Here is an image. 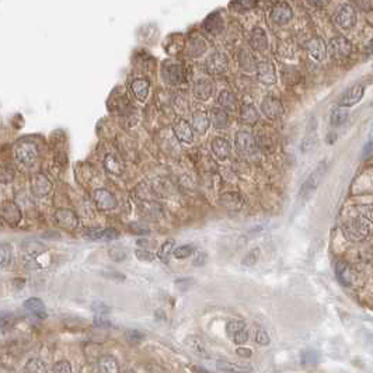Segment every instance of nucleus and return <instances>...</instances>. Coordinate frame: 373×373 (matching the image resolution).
Segmentation results:
<instances>
[{
	"label": "nucleus",
	"mask_w": 373,
	"mask_h": 373,
	"mask_svg": "<svg viewBox=\"0 0 373 373\" xmlns=\"http://www.w3.org/2000/svg\"><path fill=\"white\" fill-rule=\"evenodd\" d=\"M342 233L348 242L351 243H361L369 236V225L365 217H354L351 221L344 223Z\"/></svg>",
	"instance_id": "obj_1"
},
{
	"label": "nucleus",
	"mask_w": 373,
	"mask_h": 373,
	"mask_svg": "<svg viewBox=\"0 0 373 373\" xmlns=\"http://www.w3.org/2000/svg\"><path fill=\"white\" fill-rule=\"evenodd\" d=\"M14 153L18 162L31 167L35 163L38 162V157H39V151H38L37 145L34 142L30 141H20L14 147Z\"/></svg>",
	"instance_id": "obj_2"
},
{
	"label": "nucleus",
	"mask_w": 373,
	"mask_h": 373,
	"mask_svg": "<svg viewBox=\"0 0 373 373\" xmlns=\"http://www.w3.org/2000/svg\"><path fill=\"white\" fill-rule=\"evenodd\" d=\"M325 171H327V163L321 162L317 167L314 168L313 173L306 179V181L303 183L302 188H300V196L302 198H309L317 189L321 180L324 179Z\"/></svg>",
	"instance_id": "obj_3"
},
{
	"label": "nucleus",
	"mask_w": 373,
	"mask_h": 373,
	"mask_svg": "<svg viewBox=\"0 0 373 373\" xmlns=\"http://www.w3.org/2000/svg\"><path fill=\"white\" fill-rule=\"evenodd\" d=\"M327 49H328V54H330L331 58H334V59H345L352 54V43L349 42L348 38L342 37V35H337V37H333L328 41Z\"/></svg>",
	"instance_id": "obj_4"
},
{
	"label": "nucleus",
	"mask_w": 373,
	"mask_h": 373,
	"mask_svg": "<svg viewBox=\"0 0 373 373\" xmlns=\"http://www.w3.org/2000/svg\"><path fill=\"white\" fill-rule=\"evenodd\" d=\"M357 11L351 5H341L334 13V23L342 30H351L357 24Z\"/></svg>",
	"instance_id": "obj_5"
},
{
	"label": "nucleus",
	"mask_w": 373,
	"mask_h": 373,
	"mask_svg": "<svg viewBox=\"0 0 373 373\" xmlns=\"http://www.w3.org/2000/svg\"><path fill=\"white\" fill-rule=\"evenodd\" d=\"M205 68L211 75H223L229 68V59H227L226 54L219 52V51L211 54L206 59Z\"/></svg>",
	"instance_id": "obj_6"
},
{
	"label": "nucleus",
	"mask_w": 373,
	"mask_h": 373,
	"mask_svg": "<svg viewBox=\"0 0 373 373\" xmlns=\"http://www.w3.org/2000/svg\"><path fill=\"white\" fill-rule=\"evenodd\" d=\"M54 222L60 229L72 232L79 226V217L71 209H58L54 215Z\"/></svg>",
	"instance_id": "obj_7"
},
{
	"label": "nucleus",
	"mask_w": 373,
	"mask_h": 373,
	"mask_svg": "<svg viewBox=\"0 0 373 373\" xmlns=\"http://www.w3.org/2000/svg\"><path fill=\"white\" fill-rule=\"evenodd\" d=\"M261 109L267 118L270 119H278L281 118L285 109H283V104L278 97L275 96H267L261 103Z\"/></svg>",
	"instance_id": "obj_8"
},
{
	"label": "nucleus",
	"mask_w": 373,
	"mask_h": 373,
	"mask_svg": "<svg viewBox=\"0 0 373 373\" xmlns=\"http://www.w3.org/2000/svg\"><path fill=\"white\" fill-rule=\"evenodd\" d=\"M293 18V10L285 2L276 3L271 10V20L276 26H285Z\"/></svg>",
	"instance_id": "obj_9"
},
{
	"label": "nucleus",
	"mask_w": 373,
	"mask_h": 373,
	"mask_svg": "<svg viewBox=\"0 0 373 373\" xmlns=\"http://www.w3.org/2000/svg\"><path fill=\"white\" fill-rule=\"evenodd\" d=\"M236 146L242 155L250 156V155H254L257 151V141L250 132L238 130L236 134Z\"/></svg>",
	"instance_id": "obj_10"
},
{
	"label": "nucleus",
	"mask_w": 373,
	"mask_h": 373,
	"mask_svg": "<svg viewBox=\"0 0 373 373\" xmlns=\"http://www.w3.org/2000/svg\"><path fill=\"white\" fill-rule=\"evenodd\" d=\"M257 79L261 81L265 86H271V84H275L276 83V72L275 66L272 65V62L270 60H261L257 63Z\"/></svg>",
	"instance_id": "obj_11"
},
{
	"label": "nucleus",
	"mask_w": 373,
	"mask_h": 373,
	"mask_svg": "<svg viewBox=\"0 0 373 373\" xmlns=\"http://www.w3.org/2000/svg\"><path fill=\"white\" fill-rule=\"evenodd\" d=\"M163 77H164V80L170 83V84H173V86L180 84L185 79L184 68L180 63H171V62L164 63V66H163Z\"/></svg>",
	"instance_id": "obj_12"
},
{
	"label": "nucleus",
	"mask_w": 373,
	"mask_h": 373,
	"mask_svg": "<svg viewBox=\"0 0 373 373\" xmlns=\"http://www.w3.org/2000/svg\"><path fill=\"white\" fill-rule=\"evenodd\" d=\"M363 94H365V86H363V84H355V86H352L351 89H348V90L341 96L340 101H338V105L345 107V108L354 107L355 104H358L361 100H362Z\"/></svg>",
	"instance_id": "obj_13"
},
{
	"label": "nucleus",
	"mask_w": 373,
	"mask_h": 373,
	"mask_svg": "<svg viewBox=\"0 0 373 373\" xmlns=\"http://www.w3.org/2000/svg\"><path fill=\"white\" fill-rule=\"evenodd\" d=\"M94 201L98 209L101 211H113L118 206V201L115 198V195L105 188H100L94 192Z\"/></svg>",
	"instance_id": "obj_14"
},
{
	"label": "nucleus",
	"mask_w": 373,
	"mask_h": 373,
	"mask_svg": "<svg viewBox=\"0 0 373 373\" xmlns=\"http://www.w3.org/2000/svg\"><path fill=\"white\" fill-rule=\"evenodd\" d=\"M2 217H3V221L7 225L16 226L21 221L23 215L16 202H13V201H5L3 205H2Z\"/></svg>",
	"instance_id": "obj_15"
},
{
	"label": "nucleus",
	"mask_w": 373,
	"mask_h": 373,
	"mask_svg": "<svg viewBox=\"0 0 373 373\" xmlns=\"http://www.w3.org/2000/svg\"><path fill=\"white\" fill-rule=\"evenodd\" d=\"M52 191V183L49 181L47 175L37 174L31 180V192L38 198H45Z\"/></svg>",
	"instance_id": "obj_16"
},
{
	"label": "nucleus",
	"mask_w": 373,
	"mask_h": 373,
	"mask_svg": "<svg viewBox=\"0 0 373 373\" xmlns=\"http://www.w3.org/2000/svg\"><path fill=\"white\" fill-rule=\"evenodd\" d=\"M308 51H309V55L312 56V59L317 60V62L324 60L325 55H327V52H328V49H327V45H325V42L319 37L312 38V39L309 41Z\"/></svg>",
	"instance_id": "obj_17"
},
{
	"label": "nucleus",
	"mask_w": 373,
	"mask_h": 373,
	"mask_svg": "<svg viewBox=\"0 0 373 373\" xmlns=\"http://www.w3.org/2000/svg\"><path fill=\"white\" fill-rule=\"evenodd\" d=\"M173 130L179 141L184 142V143H192L194 141V128L185 119H180L179 122L174 125Z\"/></svg>",
	"instance_id": "obj_18"
},
{
	"label": "nucleus",
	"mask_w": 373,
	"mask_h": 373,
	"mask_svg": "<svg viewBox=\"0 0 373 373\" xmlns=\"http://www.w3.org/2000/svg\"><path fill=\"white\" fill-rule=\"evenodd\" d=\"M250 47L255 51H264L268 48V37L261 27H254L251 30L249 38Z\"/></svg>",
	"instance_id": "obj_19"
},
{
	"label": "nucleus",
	"mask_w": 373,
	"mask_h": 373,
	"mask_svg": "<svg viewBox=\"0 0 373 373\" xmlns=\"http://www.w3.org/2000/svg\"><path fill=\"white\" fill-rule=\"evenodd\" d=\"M192 93H194L195 98H198L201 101H206L212 96V93H213V84L208 79H200L194 84Z\"/></svg>",
	"instance_id": "obj_20"
},
{
	"label": "nucleus",
	"mask_w": 373,
	"mask_h": 373,
	"mask_svg": "<svg viewBox=\"0 0 373 373\" xmlns=\"http://www.w3.org/2000/svg\"><path fill=\"white\" fill-rule=\"evenodd\" d=\"M209 125H211V119L208 117V114L204 109H198L192 114V128L196 130L200 135L206 134V130L209 129Z\"/></svg>",
	"instance_id": "obj_21"
},
{
	"label": "nucleus",
	"mask_w": 373,
	"mask_h": 373,
	"mask_svg": "<svg viewBox=\"0 0 373 373\" xmlns=\"http://www.w3.org/2000/svg\"><path fill=\"white\" fill-rule=\"evenodd\" d=\"M211 147H212V151H213V155L217 157V159H227V157L230 156V143L227 139L225 138H215L211 143Z\"/></svg>",
	"instance_id": "obj_22"
},
{
	"label": "nucleus",
	"mask_w": 373,
	"mask_h": 373,
	"mask_svg": "<svg viewBox=\"0 0 373 373\" xmlns=\"http://www.w3.org/2000/svg\"><path fill=\"white\" fill-rule=\"evenodd\" d=\"M130 89L139 101H145L150 92V83L146 79H135L130 84Z\"/></svg>",
	"instance_id": "obj_23"
},
{
	"label": "nucleus",
	"mask_w": 373,
	"mask_h": 373,
	"mask_svg": "<svg viewBox=\"0 0 373 373\" xmlns=\"http://www.w3.org/2000/svg\"><path fill=\"white\" fill-rule=\"evenodd\" d=\"M24 309L27 310L28 313H31L35 316L37 319L43 320L47 319V312H45V306L43 303L37 298H31L24 302Z\"/></svg>",
	"instance_id": "obj_24"
},
{
	"label": "nucleus",
	"mask_w": 373,
	"mask_h": 373,
	"mask_svg": "<svg viewBox=\"0 0 373 373\" xmlns=\"http://www.w3.org/2000/svg\"><path fill=\"white\" fill-rule=\"evenodd\" d=\"M185 344H187V346H188L189 349L194 352V354H196L198 357L205 358V359L209 358L205 344H204V341L201 340L200 337H195V336L188 337V338L185 340Z\"/></svg>",
	"instance_id": "obj_25"
},
{
	"label": "nucleus",
	"mask_w": 373,
	"mask_h": 373,
	"mask_svg": "<svg viewBox=\"0 0 373 373\" xmlns=\"http://www.w3.org/2000/svg\"><path fill=\"white\" fill-rule=\"evenodd\" d=\"M212 124L216 129H225L229 124V114L223 107H216L212 109L211 113Z\"/></svg>",
	"instance_id": "obj_26"
},
{
	"label": "nucleus",
	"mask_w": 373,
	"mask_h": 373,
	"mask_svg": "<svg viewBox=\"0 0 373 373\" xmlns=\"http://www.w3.org/2000/svg\"><path fill=\"white\" fill-rule=\"evenodd\" d=\"M221 204L223 206H226L227 209H240L244 204V200L242 198V195L237 192H226L221 196Z\"/></svg>",
	"instance_id": "obj_27"
},
{
	"label": "nucleus",
	"mask_w": 373,
	"mask_h": 373,
	"mask_svg": "<svg viewBox=\"0 0 373 373\" xmlns=\"http://www.w3.org/2000/svg\"><path fill=\"white\" fill-rule=\"evenodd\" d=\"M258 118H260V115L257 113V109H255L254 105H251V104H244L243 107H242V111H240V119H242L243 124L255 125L258 122Z\"/></svg>",
	"instance_id": "obj_28"
},
{
	"label": "nucleus",
	"mask_w": 373,
	"mask_h": 373,
	"mask_svg": "<svg viewBox=\"0 0 373 373\" xmlns=\"http://www.w3.org/2000/svg\"><path fill=\"white\" fill-rule=\"evenodd\" d=\"M98 369L104 373H117L119 372V366L117 359L111 355H103L98 359Z\"/></svg>",
	"instance_id": "obj_29"
},
{
	"label": "nucleus",
	"mask_w": 373,
	"mask_h": 373,
	"mask_svg": "<svg viewBox=\"0 0 373 373\" xmlns=\"http://www.w3.org/2000/svg\"><path fill=\"white\" fill-rule=\"evenodd\" d=\"M337 278H338L341 283H342V285H345V287H349V285H352L354 275H352L351 268H349L345 262H340V264L337 265Z\"/></svg>",
	"instance_id": "obj_30"
},
{
	"label": "nucleus",
	"mask_w": 373,
	"mask_h": 373,
	"mask_svg": "<svg viewBox=\"0 0 373 373\" xmlns=\"http://www.w3.org/2000/svg\"><path fill=\"white\" fill-rule=\"evenodd\" d=\"M23 249H24V251L28 255H39L47 250L45 246L41 242L35 240V238H28V240H26L24 244H23Z\"/></svg>",
	"instance_id": "obj_31"
},
{
	"label": "nucleus",
	"mask_w": 373,
	"mask_h": 373,
	"mask_svg": "<svg viewBox=\"0 0 373 373\" xmlns=\"http://www.w3.org/2000/svg\"><path fill=\"white\" fill-rule=\"evenodd\" d=\"M349 117V113H348V109L345 107H341L338 105L337 108L333 109V113L330 115V122L333 126H340L345 122L346 119Z\"/></svg>",
	"instance_id": "obj_32"
},
{
	"label": "nucleus",
	"mask_w": 373,
	"mask_h": 373,
	"mask_svg": "<svg viewBox=\"0 0 373 373\" xmlns=\"http://www.w3.org/2000/svg\"><path fill=\"white\" fill-rule=\"evenodd\" d=\"M217 104L225 109H234L236 107V98L229 90H222L217 96Z\"/></svg>",
	"instance_id": "obj_33"
},
{
	"label": "nucleus",
	"mask_w": 373,
	"mask_h": 373,
	"mask_svg": "<svg viewBox=\"0 0 373 373\" xmlns=\"http://www.w3.org/2000/svg\"><path fill=\"white\" fill-rule=\"evenodd\" d=\"M104 164H105V168L108 170L109 173L115 174V175H121L122 171H124V167L122 164L119 163V160L114 155H107L105 159H104Z\"/></svg>",
	"instance_id": "obj_34"
},
{
	"label": "nucleus",
	"mask_w": 373,
	"mask_h": 373,
	"mask_svg": "<svg viewBox=\"0 0 373 373\" xmlns=\"http://www.w3.org/2000/svg\"><path fill=\"white\" fill-rule=\"evenodd\" d=\"M205 28L212 34H219L223 30V20L219 14H212L205 21Z\"/></svg>",
	"instance_id": "obj_35"
},
{
	"label": "nucleus",
	"mask_w": 373,
	"mask_h": 373,
	"mask_svg": "<svg viewBox=\"0 0 373 373\" xmlns=\"http://www.w3.org/2000/svg\"><path fill=\"white\" fill-rule=\"evenodd\" d=\"M13 260V250L11 246L7 243H2L0 246V262H2V268H6L11 264Z\"/></svg>",
	"instance_id": "obj_36"
},
{
	"label": "nucleus",
	"mask_w": 373,
	"mask_h": 373,
	"mask_svg": "<svg viewBox=\"0 0 373 373\" xmlns=\"http://www.w3.org/2000/svg\"><path fill=\"white\" fill-rule=\"evenodd\" d=\"M26 372H33V373H42L47 372V366H45V362L38 359V358H33L30 359L27 363H26Z\"/></svg>",
	"instance_id": "obj_37"
},
{
	"label": "nucleus",
	"mask_w": 373,
	"mask_h": 373,
	"mask_svg": "<svg viewBox=\"0 0 373 373\" xmlns=\"http://www.w3.org/2000/svg\"><path fill=\"white\" fill-rule=\"evenodd\" d=\"M244 328H246V323L243 320H230L226 325V334L232 338L234 334H237L238 331L244 330Z\"/></svg>",
	"instance_id": "obj_38"
},
{
	"label": "nucleus",
	"mask_w": 373,
	"mask_h": 373,
	"mask_svg": "<svg viewBox=\"0 0 373 373\" xmlns=\"http://www.w3.org/2000/svg\"><path fill=\"white\" fill-rule=\"evenodd\" d=\"M240 65H242V68H243L244 71L247 72L254 71L255 68H257V63H255L254 59H253V56H251L247 51H243L242 55H240Z\"/></svg>",
	"instance_id": "obj_39"
},
{
	"label": "nucleus",
	"mask_w": 373,
	"mask_h": 373,
	"mask_svg": "<svg viewBox=\"0 0 373 373\" xmlns=\"http://www.w3.org/2000/svg\"><path fill=\"white\" fill-rule=\"evenodd\" d=\"M173 247H174L173 238H168V240H166V242L163 243L162 247H160V251H159V258H160L162 261H167L168 255H170V253L173 251Z\"/></svg>",
	"instance_id": "obj_40"
},
{
	"label": "nucleus",
	"mask_w": 373,
	"mask_h": 373,
	"mask_svg": "<svg viewBox=\"0 0 373 373\" xmlns=\"http://www.w3.org/2000/svg\"><path fill=\"white\" fill-rule=\"evenodd\" d=\"M174 107H175V109H177L181 115H185V114L188 113L189 104L183 96H179V94H177V96L174 97Z\"/></svg>",
	"instance_id": "obj_41"
},
{
	"label": "nucleus",
	"mask_w": 373,
	"mask_h": 373,
	"mask_svg": "<svg viewBox=\"0 0 373 373\" xmlns=\"http://www.w3.org/2000/svg\"><path fill=\"white\" fill-rule=\"evenodd\" d=\"M316 145H317V136L309 135L303 139L302 145H300V149H302L304 153H308V151L313 150L314 147H316Z\"/></svg>",
	"instance_id": "obj_42"
},
{
	"label": "nucleus",
	"mask_w": 373,
	"mask_h": 373,
	"mask_svg": "<svg viewBox=\"0 0 373 373\" xmlns=\"http://www.w3.org/2000/svg\"><path fill=\"white\" fill-rule=\"evenodd\" d=\"M194 253V246H181L179 249L174 250V257L179 258V260H183V258H187L189 255Z\"/></svg>",
	"instance_id": "obj_43"
},
{
	"label": "nucleus",
	"mask_w": 373,
	"mask_h": 373,
	"mask_svg": "<svg viewBox=\"0 0 373 373\" xmlns=\"http://www.w3.org/2000/svg\"><path fill=\"white\" fill-rule=\"evenodd\" d=\"M83 236L92 242H98V240H104V230L103 229H87Z\"/></svg>",
	"instance_id": "obj_44"
},
{
	"label": "nucleus",
	"mask_w": 373,
	"mask_h": 373,
	"mask_svg": "<svg viewBox=\"0 0 373 373\" xmlns=\"http://www.w3.org/2000/svg\"><path fill=\"white\" fill-rule=\"evenodd\" d=\"M192 51H195L194 56L204 54V51H205V42L202 39H200V38H195L192 43H191V47H189V54H192Z\"/></svg>",
	"instance_id": "obj_45"
},
{
	"label": "nucleus",
	"mask_w": 373,
	"mask_h": 373,
	"mask_svg": "<svg viewBox=\"0 0 373 373\" xmlns=\"http://www.w3.org/2000/svg\"><path fill=\"white\" fill-rule=\"evenodd\" d=\"M258 257H260V250L253 249L251 251H250L249 254L244 257L243 265H246V267H251V265L257 264V261H258Z\"/></svg>",
	"instance_id": "obj_46"
},
{
	"label": "nucleus",
	"mask_w": 373,
	"mask_h": 373,
	"mask_svg": "<svg viewBox=\"0 0 373 373\" xmlns=\"http://www.w3.org/2000/svg\"><path fill=\"white\" fill-rule=\"evenodd\" d=\"M254 3L255 0H233L232 7L233 9H237L240 11H244L251 9L254 6Z\"/></svg>",
	"instance_id": "obj_47"
},
{
	"label": "nucleus",
	"mask_w": 373,
	"mask_h": 373,
	"mask_svg": "<svg viewBox=\"0 0 373 373\" xmlns=\"http://www.w3.org/2000/svg\"><path fill=\"white\" fill-rule=\"evenodd\" d=\"M358 211L361 213V216L365 217L368 222H373V204H365L358 208Z\"/></svg>",
	"instance_id": "obj_48"
},
{
	"label": "nucleus",
	"mask_w": 373,
	"mask_h": 373,
	"mask_svg": "<svg viewBox=\"0 0 373 373\" xmlns=\"http://www.w3.org/2000/svg\"><path fill=\"white\" fill-rule=\"evenodd\" d=\"M216 368L219 372H236V370H244L243 368H237L236 365H233L230 362H225V361H219L216 363Z\"/></svg>",
	"instance_id": "obj_49"
},
{
	"label": "nucleus",
	"mask_w": 373,
	"mask_h": 373,
	"mask_svg": "<svg viewBox=\"0 0 373 373\" xmlns=\"http://www.w3.org/2000/svg\"><path fill=\"white\" fill-rule=\"evenodd\" d=\"M109 257L114 261H122L126 258V251L124 249H121V247H113L109 250Z\"/></svg>",
	"instance_id": "obj_50"
},
{
	"label": "nucleus",
	"mask_w": 373,
	"mask_h": 373,
	"mask_svg": "<svg viewBox=\"0 0 373 373\" xmlns=\"http://www.w3.org/2000/svg\"><path fill=\"white\" fill-rule=\"evenodd\" d=\"M270 337H268V334L265 333L262 328H260V330H257V333H255V342L258 344V345H270Z\"/></svg>",
	"instance_id": "obj_51"
},
{
	"label": "nucleus",
	"mask_w": 373,
	"mask_h": 373,
	"mask_svg": "<svg viewBox=\"0 0 373 373\" xmlns=\"http://www.w3.org/2000/svg\"><path fill=\"white\" fill-rule=\"evenodd\" d=\"M232 341L234 344H237V345H243V344H246V342L249 341V333H247L246 328L242 331H238L237 334H234V336L232 337Z\"/></svg>",
	"instance_id": "obj_52"
},
{
	"label": "nucleus",
	"mask_w": 373,
	"mask_h": 373,
	"mask_svg": "<svg viewBox=\"0 0 373 373\" xmlns=\"http://www.w3.org/2000/svg\"><path fill=\"white\" fill-rule=\"evenodd\" d=\"M355 5L363 13H370L373 10V0H354Z\"/></svg>",
	"instance_id": "obj_53"
},
{
	"label": "nucleus",
	"mask_w": 373,
	"mask_h": 373,
	"mask_svg": "<svg viewBox=\"0 0 373 373\" xmlns=\"http://www.w3.org/2000/svg\"><path fill=\"white\" fill-rule=\"evenodd\" d=\"M52 370H54V372H58V373H71L72 366H71V363L68 362V361H59L58 363H55L54 369H52Z\"/></svg>",
	"instance_id": "obj_54"
},
{
	"label": "nucleus",
	"mask_w": 373,
	"mask_h": 373,
	"mask_svg": "<svg viewBox=\"0 0 373 373\" xmlns=\"http://www.w3.org/2000/svg\"><path fill=\"white\" fill-rule=\"evenodd\" d=\"M92 309L96 314H107L109 313V310H111L109 306H107L104 302H94L92 304Z\"/></svg>",
	"instance_id": "obj_55"
},
{
	"label": "nucleus",
	"mask_w": 373,
	"mask_h": 373,
	"mask_svg": "<svg viewBox=\"0 0 373 373\" xmlns=\"http://www.w3.org/2000/svg\"><path fill=\"white\" fill-rule=\"evenodd\" d=\"M135 254L139 260L145 261V262H150V261L155 260V255L151 254L150 251H147V250H136Z\"/></svg>",
	"instance_id": "obj_56"
},
{
	"label": "nucleus",
	"mask_w": 373,
	"mask_h": 373,
	"mask_svg": "<svg viewBox=\"0 0 373 373\" xmlns=\"http://www.w3.org/2000/svg\"><path fill=\"white\" fill-rule=\"evenodd\" d=\"M126 338L132 342H139V341L143 340V334L136 330H128L126 331Z\"/></svg>",
	"instance_id": "obj_57"
},
{
	"label": "nucleus",
	"mask_w": 373,
	"mask_h": 373,
	"mask_svg": "<svg viewBox=\"0 0 373 373\" xmlns=\"http://www.w3.org/2000/svg\"><path fill=\"white\" fill-rule=\"evenodd\" d=\"M206 261H208V254H206L205 251H200L196 254V257H195L194 265L195 267H202V265L206 264Z\"/></svg>",
	"instance_id": "obj_58"
},
{
	"label": "nucleus",
	"mask_w": 373,
	"mask_h": 373,
	"mask_svg": "<svg viewBox=\"0 0 373 373\" xmlns=\"http://www.w3.org/2000/svg\"><path fill=\"white\" fill-rule=\"evenodd\" d=\"M317 361V355L314 352H304L302 357V362L306 365H312Z\"/></svg>",
	"instance_id": "obj_59"
},
{
	"label": "nucleus",
	"mask_w": 373,
	"mask_h": 373,
	"mask_svg": "<svg viewBox=\"0 0 373 373\" xmlns=\"http://www.w3.org/2000/svg\"><path fill=\"white\" fill-rule=\"evenodd\" d=\"M94 324L97 325V327H109V320H107L104 317V314H97L96 316V319H94Z\"/></svg>",
	"instance_id": "obj_60"
},
{
	"label": "nucleus",
	"mask_w": 373,
	"mask_h": 373,
	"mask_svg": "<svg viewBox=\"0 0 373 373\" xmlns=\"http://www.w3.org/2000/svg\"><path fill=\"white\" fill-rule=\"evenodd\" d=\"M118 238V233L115 232L114 229H105L104 230V240L105 242H113V240H117Z\"/></svg>",
	"instance_id": "obj_61"
},
{
	"label": "nucleus",
	"mask_w": 373,
	"mask_h": 373,
	"mask_svg": "<svg viewBox=\"0 0 373 373\" xmlns=\"http://www.w3.org/2000/svg\"><path fill=\"white\" fill-rule=\"evenodd\" d=\"M13 319H14V316H13V314L3 313V316H2V328L6 330V325H7V323H13V321H14Z\"/></svg>",
	"instance_id": "obj_62"
},
{
	"label": "nucleus",
	"mask_w": 373,
	"mask_h": 373,
	"mask_svg": "<svg viewBox=\"0 0 373 373\" xmlns=\"http://www.w3.org/2000/svg\"><path fill=\"white\" fill-rule=\"evenodd\" d=\"M306 2L314 7H324V6L328 5V0H306Z\"/></svg>",
	"instance_id": "obj_63"
},
{
	"label": "nucleus",
	"mask_w": 373,
	"mask_h": 373,
	"mask_svg": "<svg viewBox=\"0 0 373 373\" xmlns=\"http://www.w3.org/2000/svg\"><path fill=\"white\" fill-rule=\"evenodd\" d=\"M237 355L238 357H242V358H250L251 357V349L250 348H237Z\"/></svg>",
	"instance_id": "obj_64"
}]
</instances>
